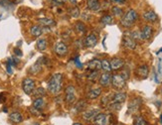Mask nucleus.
Segmentation results:
<instances>
[{"label": "nucleus", "mask_w": 162, "mask_h": 125, "mask_svg": "<svg viewBox=\"0 0 162 125\" xmlns=\"http://www.w3.org/2000/svg\"><path fill=\"white\" fill-rule=\"evenodd\" d=\"M122 45L123 47L127 48L129 50H135L136 48V42L133 40L130 36H123V39H122Z\"/></svg>", "instance_id": "7"}, {"label": "nucleus", "mask_w": 162, "mask_h": 125, "mask_svg": "<svg viewBox=\"0 0 162 125\" xmlns=\"http://www.w3.org/2000/svg\"><path fill=\"white\" fill-rule=\"evenodd\" d=\"M95 125H107V116L104 113H99L95 118H93Z\"/></svg>", "instance_id": "16"}, {"label": "nucleus", "mask_w": 162, "mask_h": 125, "mask_svg": "<svg viewBox=\"0 0 162 125\" xmlns=\"http://www.w3.org/2000/svg\"><path fill=\"white\" fill-rule=\"evenodd\" d=\"M160 122L162 123V114H161V116H160Z\"/></svg>", "instance_id": "52"}, {"label": "nucleus", "mask_w": 162, "mask_h": 125, "mask_svg": "<svg viewBox=\"0 0 162 125\" xmlns=\"http://www.w3.org/2000/svg\"><path fill=\"white\" fill-rule=\"evenodd\" d=\"M107 106L110 110H120L121 108V103H110Z\"/></svg>", "instance_id": "38"}, {"label": "nucleus", "mask_w": 162, "mask_h": 125, "mask_svg": "<svg viewBox=\"0 0 162 125\" xmlns=\"http://www.w3.org/2000/svg\"><path fill=\"white\" fill-rule=\"evenodd\" d=\"M41 70H42V67L40 65V60H39L38 62L35 64V65H33L30 67V73L33 74H36L37 73H39Z\"/></svg>", "instance_id": "28"}, {"label": "nucleus", "mask_w": 162, "mask_h": 125, "mask_svg": "<svg viewBox=\"0 0 162 125\" xmlns=\"http://www.w3.org/2000/svg\"><path fill=\"white\" fill-rule=\"evenodd\" d=\"M88 8L92 11H99L100 9V4L99 0H88Z\"/></svg>", "instance_id": "20"}, {"label": "nucleus", "mask_w": 162, "mask_h": 125, "mask_svg": "<svg viewBox=\"0 0 162 125\" xmlns=\"http://www.w3.org/2000/svg\"><path fill=\"white\" fill-rule=\"evenodd\" d=\"M22 88H23V91L26 94H28V95L31 94L35 89V81L30 77L24 78L22 81Z\"/></svg>", "instance_id": "5"}, {"label": "nucleus", "mask_w": 162, "mask_h": 125, "mask_svg": "<svg viewBox=\"0 0 162 125\" xmlns=\"http://www.w3.org/2000/svg\"><path fill=\"white\" fill-rule=\"evenodd\" d=\"M73 125H82L81 123H79V122H77V123H74Z\"/></svg>", "instance_id": "50"}, {"label": "nucleus", "mask_w": 162, "mask_h": 125, "mask_svg": "<svg viewBox=\"0 0 162 125\" xmlns=\"http://www.w3.org/2000/svg\"><path fill=\"white\" fill-rule=\"evenodd\" d=\"M30 33L31 35L33 36V37H40V36L42 35L43 31H42V28L40 26H38V25H34V26L31 27L30 29Z\"/></svg>", "instance_id": "22"}, {"label": "nucleus", "mask_w": 162, "mask_h": 125, "mask_svg": "<svg viewBox=\"0 0 162 125\" xmlns=\"http://www.w3.org/2000/svg\"><path fill=\"white\" fill-rule=\"evenodd\" d=\"M111 83V74L110 73H103L100 77V84L102 87H106Z\"/></svg>", "instance_id": "14"}, {"label": "nucleus", "mask_w": 162, "mask_h": 125, "mask_svg": "<svg viewBox=\"0 0 162 125\" xmlns=\"http://www.w3.org/2000/svg\"><path fill=\"white\" fill-rule=\"evenodd\" d=\"M137 17L138 15L135 10L129 9L128 11L121 17V20H120L121 26H123L124 28H130L132 25L135 23V21L137 20Z\"/></svg>", "instance_id": "2"}, {"label": "nucleus", "mask_w": 162, "mask_h": 125, "mask_svg": "<svg viewBox=\"0 0 162 125\" xmlns=\"http://www.w3.org/2000/svg\"><path fill=\"white\" fill-rule=\"evenodd\" d=\"M24 1V0H14V2H15V3H17V4H18V3H21V2H23Z\"/></svg>", "instance_id": "47"}, {"label": "nucleus", "mask_w": 162, "mask_h": 125, "mask_svg": "<svg viewBox=\"0 0 162 125\" xmlns=\"http://www.w3.org/2000/svg\"><path fill=\"white\" fill-rule=\"evenodd\" d=\"M102 69L106 71V73H110V71H111L110 63L107 60H103L102 61Z\"/></svg>", "instance_id": "30"}, {"label": "nucleus", "mask_w": 162, "mask_h": 125, "mask_svg": "<svg viewBox=\"0 0 162 125\" xmlns=\"http://www.w3.org/2000/svg\"><path fill=\"white\" fill-rule=\"evenodd\" d=\"M133 125H147V121L142 116H136L133 121Z\"/></svg>", "instance_id": "31"}, {"label": "nucleus", "mask_w": 162, "mask_h": 125, "mask_svg": "<svg viewBox=\"0 0 162 125\" xmlns=\"http://www.w3.org/2000/svg\"><path fill=\"white\" fill-rule=\"evenodd\" d=\"M99 77H100V74L98 71H92V73L88 76V80L91 81H95Z\"/></svg>", "instance_id": "35"}, {"label": "nucleus", "mask_w": 162, "mask_h": 125, "mask_svg": "<svg viewBox=\"0 0 162 125\" xmlns=\"http://www.w3.org/2000/svg\"><path fill=\"white\" fill-rule=\"evenodd\" d=\"M45 104V100L43 97H40V98H36L35 100L33 101V107L38 110H41L43 108V106Z\"/></svg>", "instance_id": "26"}, {"label": "nucleus", "mask_w": 162, "mask_h": 125, "mask_svg": "<svg viewBox=\"0 0 162 125\" xmlns=\"http://www.w3.org/2000/svg\"><path fill=\"white\" fill-rule=\"evenodd\" d=\"M47 46H48V42L45 39H39L36 43V49L39 50V51H45L47 49Z\"/></svg>", "instance_id": "24"}, {"label": "nucleus", "mask_w": 162, "mask_h": 125, "mask_svg": "<svg viewBox=\"0 0 162 125\" xmlns=\"http://www.w3.org/2000/svg\"><path fill=\"white\" fill-rule=\"evenodd\" d=\"M87 106H88V103L86 102V100H79L77 103H76V105H75V109H76V111L77 112H81V111H84V110L87 108Z\"/></svg>", "instance_id": "25"}, {"label": "nucleus", "mask_w": 162, "mask_h": 125, "mask_svg": "<svg viewBox=\"0 0 162 125\" xmlns=\"http://www.w3.org/2000/svg\"><path fill=\"white\" fill-rule=\"evenodd\" d=\"M14 54H15L16 56H18V57H22V51H21L20 49H18V48H15L14 49Z\"/></svg>", "instance_id": "41"}, {"label": "nucleus", "mask_w": 162, "mask_h": 125, "mask_svg": "<svg viewBox=\"0 0 162 125\" xmlns=\"http://www.w3.org/2000/svg\"><path fill=\"white\" fill-rule=\"evenodd\" d=\"M38 22L45 27H51L56 24L55 21L53 19H50V18H40V19H38Z\"/></svg>", "instance_id": "23"}, {"label": "nucleus", "mask_w": 162, "mask_h": 125, "mask_svg": "<svg viewBox=\"0 0 162 125\" xmlns=\"http://www.w3.org/2000/svg\"><path fill=\"white\" fill-rule=\"evenodd\" d=\"M100 113V110L99 109H89V110H86V111L83 113V119L86 120V121H91L93 120V118L98 115Z\"/></svg>", "instance_id": "9"}, {"label": "nucleus", "mask_w": 162, "mask_h": 125, "mask_svg": "<svg viewBox=\"0 0 162 125\" xmlns=\"http://www.w3.org/2000/svg\"><path fill=\"white\" fill-rule=\"evenodd\" d=\"M143 18L146 21H149V22H155L158 17H157V14L153 10H148V11L143 13Z\"/></svg>", "instance_id": "18"}, {"label": "nucleus", "mask_w": 162, "mask_h": 125, "mask_svg": "<svg viewBox=\"0 0 162 125\" xmlns=\"http://www.w3.org/2000/svg\"><path fill=\"white\" fill-rule=\"evenodd\" d=\"M9 119L11 122L15 123V124H18V123H21L23 121V116L22 114L20 112H12L11 114L9 115Z\"/></svg>", "instance_id": "19"}, {"label": "nucleus", "mask_w": 162, "mask_h": 125, "mask_svg": "<svg viewBox=\"0 0 162 125\" xmlns=\"http://www.w3.org/2000/svg\"><path fill=\"white\" fill-rule=\"evenodd\" d=\"M76 30H77V32H79V33H85L86 32V26L85 24L83 22H78L77 24H76Z\"/></svg>", "instance_id": "34"}, {"label": "nucleus", "mask_w": 162, "mask_h": 125, "mask_svg": "<svg viewBox=\"0 0 162 125\" xmlns=\"http://www.w3.org/2000/svg\"><path fill=\"white\" fill-rule=\"evenodd\" d=\"M65 101L68 105L74 104L76 101V88L73 85H68L65 91Z\"/></svg>", "instance_id": "3"}, {"label": "nucleus", "mask_w": 162, "mask_h": 125, "mask_svg": "<svg viewBox=\"0 0 162 125\" xmlns=\"http://www.w3.org/2000/svg\"><path fill=\"white\" fill-rule=\"evenodd\" d=\"M6 70H7V73H8L9 74H11L13 73V71H12V66L10 65L9 63H7L6 64Z\"/></svg>", "instance_id": "40"}, {"label": "nucleus", "mask_w": 162, "mask_h": 125, "mask_svg": "<svg viewBox=\"0 0 162 125\" xmlns=\"http://www.w3.org/2000/svg\"><path fill=\"white\" fill-rule=\"evenodd\" d=\"M111 84H113V87L114 88L122 89L127 85V81H125L120 74H116L111 76Z\"/></svg>", "instance_id": "4"}, {"label": "nucleus", "mask_w": 162, "mask_h": 125, "mask_svg": "<svg viewBox=\"0 0 162 125\" xmlns=\"http://www.w3.org/2000/svg\"><path fill=\"white\" fill-rule=\"evenodd\" d=\"M88 69L89 71H100L102 69V61H100L98 59H93L92 61H89L88 63Z\"/></svg>", "instance_id": "15"}, {"label": "nucleus", "mask_w": 162, "mask_h": 125, "mask_svg": "<svg viewBox=\"0 0 162 125\" xmlns=\"http://www.w3.org/2000/svg\"><path fill=\"white\" fill-rule=\"evenodd\" d=\"M98 44V37L95 34H89L85 39V45L88 48H93Z\"/></svg>", "instance_id": "10"}, {"label": "nucleus", "mask_w": 162, "mask_h": 125, "mask_svg": "<svg viewBox=\"0 0 162 125\" xmlns=\"http://www.w3.org/2000/svg\"><path fill=\"white\" fill-rule=\"evenodd\" d=\"M0 6L3 7V8L10 9L13 7V3L9 0H0Z\"/></svg>", "instance_id": "32"}, {"label": "nucleus", "mask_w": 162, "mask_h": 125, "mask_svg": "<svg viewBox=\"0 0 162 125\" xmlns=\"http://www.w3.org/2000/svg\"><path fill=\"white\" fill-rule=\"evenodd\" d=\"M110 63L111 71H117L124 66V61L120 58H113Z\"/></svg>", "instance_id": "13"}, {"label": "nucleus", "mask_w": 162, "mask_h": 125, "mask_svg": "<svg viewBox=\"0 0 162 125\" xmlns=\"http://www.w3.org/2000/svg\"><path fill=\"white\" fill-rule=\"evenodd\" d=\"M142 100L141 98L139 97H135L133 98L132 100L129 102L128 104V113H135L137 112L139 108H140V105H141Z\"/></svg>", "instance_id": "6"}, {"label": "nucleus", "mask_w": 162, "mask_h": 125, "mask_svg": "<svg viewBox=\"0 0 162 125\" xmlns=\"http://www.w3.org/2000/svg\"><path fill=\"white\" fill-rule=\"evenodd\" d=\"M76 66H77L78 67H82V64L80 63V60L78 59H76Z\"/></svg>", "instance_id": "44"}, {"label": "nucleus", "mask_w": 162, "mask_h": 125, "mask_svg": "<svg viewBox=\"0 0 162 125\" xmlns=\"http://www.w3.org/2000/svg\"><path fill=\"white\" fill-rule=\"evenodd\" d=\"M69 1L71 3H73V4H76V3H77V0H69Z\"/></svg>", "instance_id": "48"}, {"label": "nucleus", "mask_w": 162, "mask_h": 125, "mask_svg": "<svg viewBox=\"0 0 162 125\" xmlns=\"http://www.w3.org/2000/svg\"><path fill=\"white\" fill-rule=\"evenodd\" d=\"M111 12L114 16H122L123 15V11H122V9L120 8L118 6H113V8H111Z\"/></svg>", "instance_id": "33"}, {"label": "nucleus", "mask_w": 162, "mask_h": 125, "mask_svg": "<svg viewBox=\"0 0 162 125\" xmlns=\"http://www.w3.org/2000/svg\"><path fill=\"white\" fill-rule=\"evenodd\" d=\"M30 125H40L39 123H33V124H30Z\"/></svg>", "instance_id": "51"}, {"label": "nucleus", "mask_w": 162, "mask_h": 125, "mask_svg": "<svg viewBox=\"0 0 162 125\" xmlns=\"http://www.w3.org/2000/svg\"><path fill=\"white\" fill-rule=\"evenodd\" d=\"M111 1L116 2V3H124V2H125V0H111Z\"/></svg>", "instance_id": "45"}, {"label": "nucleus", "mask_w": 162, "mask_h": 125, "mask_svg": "<svg viewBox=\"0 0 162 125\" xmlns=\"http://www.w3.org/2000/svg\"><path fill=\"white\" fill-rule=\"evenodd\" d=\"M70 14H71V16L73 17V18H78V17H80V9L78 8V7H74V8H72L70 10Z\"/></svg>", "instance_id": "36"}, {"label": "nucleus", "mask_w": 162, "mask_h": 125, "mask_svg": "<svg viewBox=\"0 0 162 125\" xmlns=\"http://www.w3.org/2000/svg\"><path fill=\"white\" fill-rule=\"evenodd\" d=\"M30 111L33 113V114H35V115H38V114H40L39 113V110L38 109H36V108H34V107H32V108H30Z\"/></svg>", "instance_id": "42"}, {"label": "nucleus", "mask_w": 162, "mask_h": 125, "mask_svg": "<svg viewBox=\"0 0 162 125\" xmlns=\"http://www.w3.org/2000/svg\"><path fill=\"white\" fill-rule=\"evenodd\" d=\"M120 76H121L122 77L124 78L125 81H127V80H128V77H129V71H127V70L122 71H121V73H120Z\"/></svg>", "instance_id": "39"}, {"label": "nucleus", "mask_w": 162, "mask_h": 125, "mask_svg": "<svg viewBox=\"0 0 162 125\" xmlns=\"http://www.w3.org/2000/svg\"><path fill=\"white\" fill-rule=\"evenodd\" d=\"M5 101V95L3 94H0V103Z\"/></svg>", "instance_id": "43"}, {"label": "nucleus", "mask_w": 162, "mask_h": 125, "mask_svg": "<svg viewBox=\"0 0 162 125\" xmlns=\"http://www.w3.org/2000/svg\"><path fill=\"white\" fill-rule=\"evenodd\" d=\"M55 52L58 56H65L68 53V46L64 42L57 43L55 46Z\"/></svg>", "instance_id": "12"}, {"label": "nucleus", "mask_w": 162, "mask_h": 125, "mask_svg": "<svg viewBox=\"0 0 162 125\" xmlns=\"http://www.w3.org/2000/svg\"><path fill=\"white\" fill-rule=\"evenodd\" d=\"M130 37L136 42V40H141V34H140V31H134L130 33Z\"/></svg>", "instance_id": "37"}, {"label": "nucleus", "mask_w": 162, "mask_h": 125, "mask_svg": "<svg viewBox=\"0 0 162 125\" xmlns=\"http://www.w3.org/2000/svg\"><path fill=\"white\" fill-rule=\"evenodd\" d=\"M3 111H4V112H7V108H6V107H4V108H3Z\"/></svg>", "instance_id": "49"}, {"label": "nucleus", "mask_w": 162, "mask_h": 125, "mask_svg": "<svg viewBox=\"0 0 162 125\" xmlns=\"http://www.w3.org/2000/svg\"><path fill=\"white\" fill-rule=\"evenodd\" d=\"M140 34H141V40H149L153 34V28L149 25H145L140 31Z\"/></svg>", "instance_id": "8"}, {"label": "nucleus", "mask_w": 162, "mask_h": 125, "mask_svg": "<svg viewBox=\"0 0 162 125\" xmlns=\"http://www.w3.org/2000/svg\"><path fill=\"white\" fill-rule=\"evenodd\" d=\"M63 84V74L60 73L54 74L48 81V90L52 94H59Z\"/></svg>", "instance_id": "1"}, {"label": "nucleus", "mask_w": 162, "mask_h": 125, "mask_svg": "<svg viewBox=\"0 0 162 125\" xmlns=\"http://www.w3.org/2000/svg\"><path fill=\"white\" fill-rule=\"evenodd\" d=\"M113 19L110 15H104L100 18V23L103 25H110L113 23Z\"/></svg>", "instance_id": "29"}, {"label": "nucleus", "mask_w": 162, "mask_h": 125, "mask_svg": "<svg viewBox=\"0 0 162 125\" xmlns=\"http://www.w3.org/2000/svg\"><path fill=\"white\" fill-rule=\"evenodd\" d=\"M127 99V94L124 92H116L110 96V103H122Z\"/></svg>", "instance_id": "11"}, {"label": "nucleus", "mask_w": 162, "mask_h": 125, "mask_svg": "<svg viewBox=\"0 0 162 125\" xmlns=\"http://www.w3.org/2000/svg\"><path fill=\"white\" fill-rule=\"evenodd\" d=\"M55 1L58 2V3H60V4H61V3H65V2L67 1V0H55Z\"/></svg>", "instance_id": "46"}, {"label": "nucleus", "mask_w": 162, "mask_h": 125, "mask_svg": "<svg viewBox=\"0 0 162 125\" xmlns=\"http://www.w3.org/2000/svg\"><path fill=\"white\" fill-rule=\"evenodd\" d=\"M136 73H137V76L139 77L146 78L147 77H148V74H149V67L147 65H141L140 67H137Z\"/></svg>", "instance_id": "17"}, {"label": "nucleus", "mask_w": 162, "mask_h": 125, "mask_svg": "<svg viewBox=\"0 0 162 125\" xmlns=\"http://www.w3.org/2000/svg\"><path fill=\"white\" fill-rule=\"evenodd\" d=\"M33 95H34L35 98H40V97H43V96H45L46 95L45 88L38 87L37 89H34V90H33Z\"/></svg>", "instance_id": "27"}, {"label": "nucleus", "mask_w": 162, "mask_h": 125, "mask_svg": "<svg viewBox=\"0 0 162 125\" xmlns=\"http://www.w3.org/2000/svg\"><path fill=\"white\" fill-rule=\"evenodd\" d=\"M102 94V88H93V89H91V90L89 91L88 94V98L89 99H96L98 98L99 96Z\"/></svg>", "instance_id": "21"}]
</instances>
